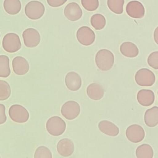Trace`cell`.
<instances>
[{
    "instance_id": "obj_11",
    "label": "cell",
    "mask_w": 158,
    "mask_h": 158,
    "mask_svg": "<svg viewBox=\"0 0 158 158\" xmlns=\"http://www.w3.org/2000/svg\"><path fill=\"white\" fill-rule=\"evenodd\" d=\"M128 16L134 19H139L144 17L145 10L143 4L138 1H132L128 2L126 8Z\"/></svg>"
},
{
    "instance_id": "obj_9",
    "label": "cell",
    "mask_w": 158,
    "mask_h": 158,
    "mask_svg": "<svg viewBox=\"0 0 158 158\" xmlns=\"http://www.w3.org/2000/svg\"><path fill=\"white\" fill-rule=\"evenodd\" d=\"M23 37L25 46L28 48L37 47L41 40L40 35L36 29L28 28L23 32Z\"/></svg>"
},
{
    "instance_id": "obj_10",
    "label": "cell",
    "mask_w": 158,
    "mask_h": 158,
    "mask_svg": "<svg viewBox=\"0 0 158 158\" xmlns=\"http://www.w3.org/2000/svg\"><path fill=\"white\" fill-rule=\"evenodd\" d=\"M126 135L129 141L136 143L143 140L145 138V133L142 127L138 124H133L127 127Z\"/></svg>"
},
{
    "instance_id": "obj_4",
    "label": "cell",
    "mask_w": 158,
    "mask_h": 158,
    "mask_svg": "<svg viewBox=\"0 0 158 158\" xmlns=\"http://www.w3.org/2000/svg\"><path fill=\"white\" fill-rule=\"evenodd\" d=\"M2 48L9 53L17 52L21 48L22 43L19 35L15 33L6 34L2 40Z\"/></svg>"
},
{
    "instance_id": "obj_20",
    "label": "cell",
    "mask_w": 158,
    "mask_h": 158,
    "mask_svg": "<svg viewBox=\"0 0 158 158\" xmlns=\"http://www.w3.org/2000/svg\"><path fill=\"white\" fill-rule=\"evenodd\" d=\"M144 121L149 127H154L158 125V107H152L146 111L144 115Z\"/></svg>"
},
{
    "instance_id": "obj_23",
    "label": "cell",
    "mask_w": 158,
    "mask_h": 158,
    "mask_svg": "<svg viewBox=\"0 0 158 158\" xmlns=\"http://www.w3.org/2000/svg\"><path fill=\"white\" fill-rule=\"evenodd\" d=\"M136 156L138 158H152L153 151L151 146L144 144L139 146L136 150Z\"/></svg>"
},
{
    "instance_id": "obj_2",
    "label": "cell",
    "mask_w": 158,
    "mask_h": 158,
    "mask_svg": "<svg viewBox=\"0 0 158 158\" xmlns=\"http://www.w3.org/2000/svg\"><path fill=\"white\" fill-rule=\"evenodd\" d=\"M65 122L59 116H52L48 119L46 124V128L49 134L54 136L62 135L66 129Z\"/></svg>"
},
{
    "instance_id": "obj_6",
    "label": "cell",
    "mask_w": 158,
    "mask_h": 158,
    "mask_svg": "<svg viewBox=\"0 0 158 158\" xmlns=\"http://www.w3.org/2000/svg\"><path fill=\"white\" fill-rule=\"evenodd\" d=\"M135 80L140 86H152L155 83V76L153 72L149 69L142 68L136 73Z\"/></svg>"
},
{
    "instance_id": "obj_28",
    "label": "cell",
    "mask_w": 158,
    "mask_h": 158,
    "mask_svg": "<svg viewBox=\"0 0 158 158\" xmlns=\"http://www.w3.org/2000/svg\"><path fill=\"white\" fill-rule=\"evenodd\" d=\"M81 4L83 8L88 11H94L98 8V0H81Z\"/></svg>"
},
{
    "instance_id": "obj_21",
    "label": "cell",
    "mask_w": 158,
    "mask_h": 158,
    "mask_svg": "<svg viewBox=\"0 0 158 158\" xmlns=\"http://www.w3.org/2000/svg\"><path fill=\"white\" fill-rule=\"evenodd\" d=\"M3 7L8 14L15 15L21 11L22 3L20 0H4Z\"/></svg>"
},
{
    "instance_id": "obj_33",
    "label": "cell",
    "mask_w": 158,
    "mask_h": 158,
    "mask_svg": "<svg viewBox=\"0 0 158 158\" xmlns=\"http://www.w3.org/2000/svg\"><path fill=\"white\" fill-rule=\"evenodd\" d=\"M0 37H1V34H0Z\"/></svg>"
},
{
    "instance_id": "obj_27",
    "label": "cell",
    "mask_w": 158,
    "mask_h": 158,
    "mask_svg": "<svg viewBox=\"0 0 158 158\" xmlns=\"http://www.w3.org/2000/svg\"><path fill=\"white\" fill-rule=\"evenodd\" d=\"M35 158H52V153L49 149L45 146H40L35 152Z\"/></svg>"
},
{
    "instance_id": "obj_24",
    "label": "cell",
    "mask_w": 158,
    "mask_h": 158,
    "mask_svg": "<svg viewBox=\"0 0 158 158\" xmlns=\"http://www.w3.org/2000/svg\"><path fill=\"white\" fill-rule=\"evenodd\" d=\"M90 24L94 29L101 30L104 28L106 25V19L102 15L96 14L91 17Z\"/></svg>"
},
{
    "instance_id": "obj_34",
    "label": "cell",
    "mask_w": 158,
    "mask_h": 158,
    "mask_svg": "<svg viewBox=\"0 0 158 158\" xmlns=\"http://www.w3.org/2000/svg\"><path fill=\"white\" fill-rule=\"evenodd\" d=\"M0 158H1V156H0Z\"/></svg>"
},
{
    "instance_id": "obj_14",
    "label": "cell",
    "mask_w": 158,
    "mask_h": 158,
    "mask_svg": "<svg viewBox=\"0 0 158 158\" xmlns=\"http://www.w3.org/2000/svg\"><path fill=\"white\" fill-rule=\"evenodd\" d=\"M13 70L18 75L22 76L27 73L29 70L28 61L23 57L17 56L12 61Z\"/></svg>"
},
{
    "instance_id": "obj_18",
    "label": "cell",
    "mask_w": 158,
    "mask_h": 158,
    "mask_svg": "<svg viewBox=\"0 0 158 158\" xmlns=\"http://www.w3.org/2000/svg\"><path fill=\"white\" fill-rule=\"evenodd\" d=\"M88 96L93 100H100L104 96V91L100 84L92 83L88 86L86 89Z\"/></svg>"
},
{
    "instance_id": "obj_25",
    "label": "cell",
    "mask_w": 158,
    "mask_h": 158,
    "mask_svg": "<svg viewBox=\"0 0 158 158\" xmlns=\"http://www.w3.org/2000/svg\"><path fill=\"white\" fill-rule=\"evenodd\" d=\"M124 0H107V5L110 10L115 14L121 15L123 12Z\"/></svg>"
},
{
    "instance_id": "obj_29",
    "label": "cell",
    "mask_w": 158,
    "mask_h": 158,
    "mask_svg": "<svg viewBox=\"0 0 158 158\" xmlns=\"http://www.w3.org/2000/svg\"><path fill=\"white\" fill-rule=\"evenodd\" d=\"M148 64L155 70L158 69V52H154L149 55L148 59Z\"/></svg>"
},
{
    "instance_id": "obj_19",
    "label": "cell",
    "mask_w": 158,
    "mask_h": 158,
    "mask_svg": "<svg viewBox=\"0 0 158 158\" xmlns=\"http://www.w3.org/2000/svg\"><path fill=\"white\" fill-rule=\"evenodd\" d=\"M120 50L123 56L127 58H133L138 55V48L134 43L131 42H125L120 46Z\"/></svg>"
},
{
    "instance_id": "obj_8",
    "label": "cell",
    "mask_w": 158,
    "mask_h": 158,
    "mask_svg": "<svg viewBox=\"0 0 158 158\" xmlns=\"http://www.w3.org/2000/svg\"><path fill=\"white\" fill-rule=\"evenodd\" d=\"M63 116L67 120L76 119L80 112V106L76 102L69 101L64 103L61 110Z\"/></svg>"
},
{
    "instance_id": "obj_31",
    "label": "cell",
    "mask_w": 158,
    "mask_h": 158,
    "mask_svg": "<svg viewBox=\"0 0 158 158\" xmlns=\"http://www.w3.org/2000/svg\"><path fill=\"white\" fill-rule=\"evenodd\" d=\"M5 105L0 103V125L3 124L7 121Z\"/></svg>"
},
{
    "instance_id": "obj_13",
    "label": "cell",
    "mask_w": 158,
    "mask_h": 158,
    "mask_svg": "<svg viewBox=\"0 0 158 158\" xmlns=\"http://www.w3.org/2000/svg\"><path fill=\"white\" fill-rule=\"evenodd\" d=\"M66 87L71 91H77L80 89L82 86V79L77 73L71 72L66 74L65 77Z\"/></svg>"
},
{
    "instance_id": "obj_26",
    "label": "cell",
    "mask_w": 158,
    "mask_h": 158,
    "mask_svg": "<svg viewBox=\"0 0 158 158\" xmlns=\"http://www.w3.org/2000/svg\"><path fill=\"white\" fill-rule=\"evenodd\" d=\"M11 89L8 82L0 80V101L8 99L11 95Z\"/></svg>"
},
{
    "instance_id": "obj_7",
    "label": "cell",
    "mask_w": 158,
    "mask_h": 158,
    "mask_svg": "<svg viewBox=\"0 0 158 158\" xmlns=\"http://www.w3.org/2000/svg\"><path fill=\"white\" fill-rule=\"evenodd\" d=\"M76 36L78 42L85 46L92 45L96 39L94 31L87 26L80 27L77 32Z\"/></svg>"
},
{
    "instance_id": "obj_30",
    "label": "cell",
    "mask_w": 158,
    "mask_h": 158,
    "mask_svg": "<svg viewBox=\"0 0 158 158\" xmlns=\"http://www.w3.org/2000/svg\"><path fill=\"white\" fill-rule=\"evenodd\" d=\"M67 0H47L48 4L53 8H57L63 5Z\"/></svg>"
},
{
    "instance_id": "obj_17",
    "label": "cell",
    "mask_w": 158,
    "mask_h": 158,
    "mask_svg": "<svg viewBox=\"0 0 158 158\" xmlns=\"http://www.w3.org/2000/svg\"><path fill=\"white\" fill-rule=\"evenodd\" d=\"M98 128L102 132L110 136H116L119 134V128L113 123L106 120L99 123Z\"/></svg>"
},
{
    "instance_id": "obj_12",
    "label": "cell",
    "mask_w": 158,
    "mask_h": 158,
    "mask_svg": "<svg viewBox=\"0 0 158 158\" xmlns=\"http://www.w3.org/2000/svg\"><path fill=\"white\" fill-rule=\"evenodd\" d=\"M64 15L69 21L75 22L82 17L83 11L80 6L76 2H71L67 4L64 9Z\"/></svg>"
},
{
    "instance_id": "obj_3",
    "label": "cell",
    "mask_w": 158,
    "mask_h": 158,
    "mask_svg": "<svg viewBox=\"0 0 158 158\" xmlns=\"http://www.w3.org/2000/svg\"><path fill=\"white\" fill-rule=\"evenodd\" d=\"M45 8L44 4L38 1H32L28 2L25 8L26 15L32 20L40 19L44 15Z\"/></svg>"
},
{
    "instance_id": "obj_1",
    "label": "cell",
    "mask_w": 158,
    "mask_h": 158,
    "mask_svg": "<svg viewBox=\"0 0 158 158\" xmlns=\"http://www.w3.org/2000/svg\"><path fill=\"white\" fill-rule=\"evenodd\" d=\"M95 62L100 70L102 71H109L112 68L114 64V55L109 50H100L96 54Z\"/></svg>"
},
{
    "instance_id": "obj_16",
    "label": "cell",
    "mask_w": 158,
    "mask_h": 158,
    "mask_svg": "<svg viewBox=\"0 0 158 158\" xmlns=\"http://www.w3.org/2000/svg\"><path fill=\"white\" fill-rule=\"evenodd\" d=\"M137 99L140 105L148 107L152 105L154 102L155 95L152 90L142 89L138 92Z\"/></svg>"
},
{
    "instance_id": "obj_5",
    "label": "cell",
    "mask_w": 158,
    "mask_h": 158,
    "mask_svg": "<svg viewBox=\"0 0 158 158\" xmlns=\"http://www.w3.org/2000/svg\"><path fill=\"white\" fill-rule=\"evenodd\" d=\"M9 114L13 121L19 123H26L29 118V114L27 110L19 104L12 105L9 109Z\"/></svg>"
},
{
    "instance_id": "obj_32",
    "label": "cell",
    "mask_w": 158,
    "mask_h": 158,
    "mask_svg": "<svg viewBox=\"0 0 158 158\" xmlns=\"http://www.w3.org/2000/svg\"><path fill=\"white\" fill-rule=\"evenodd\" d=\"M153 37H154V41L156 42V44H158V27L155 29L154 32V35H153Z\"/></svg>"
},
{
    "instance_id": "obj_22",
    "label": "cell",
    "mask_w": 158,
    "mask_h": 158,
    "mask_svg": "<svg viewBox=\"0 0 158 158\" xmlns=\"http://www.w3.org/2000/svg\"><path fill=\"white\" fill-rule=\"evenodd\" d=\"M10 73V59L6 55H0V77L7 78Z\"/></svg>"
},
{
    "instance_id": "obj_15",
    "label": "cell",
    "mask_w": 158,
    "mask_h": 158,
    "mask_svg": "<svg viewBox=\"0 0 158 158\" xmlns=\"http://www.w3.org/2000/svg\"><path fill=\"white\" fill-rule=\"evenodd\" d=\"M57 149L60 155L64 157H69L74 151V145L71 139L68 138L63 139L58 142Z\"/></svg>"
}]
</instances>
